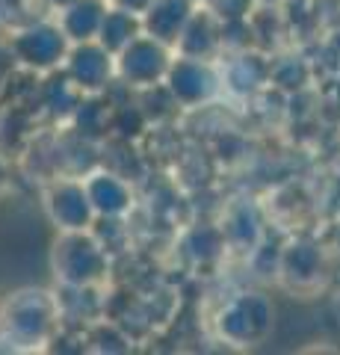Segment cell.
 <instances>
[{
	"label": "cell",
	"mask_w": 340,
	"mask_h": 355,
	"mask_svg": "<svg viewBox=\"0 0 340 355\" xmlns=\"http://www.w3.org/2000/svg\"><path fill=\"white\" fill-rule=\"evenodd\" d=\"M6 343L15 349H45L62 326L60 296L45 287H21L0 305Z\"/></svg>",
	"instance_id": "obj_1"
},
{
	"label": "cell",
	"mask_w": 340,
	"mask_h": 355,
	"mask_svg": "<svg viewBox=\"0 0 340 355\" xmlns=\"http://www.w3.org/2000/svg\"><path fill=\"white\" fill-rule=\"evenodd\" d=\"M51 270L60 287H101L109 272V252L89 231H60L51 249Z\"/></svg>",
	"instance_id": "obj_2"
},
{
	"label": "cell",
	"mask_w": 340,
	"mask_h": 355,
	"mask_svg": "<svg viewBox=\"0 0 340 355\" xmlns=\"http://www.w3.org/2000/svg\"><path fill=\"white\" fill-rule=\"evenodd\" d=\"M276 326V305L260 291H243L219 305L213 314V331L222 343L237 349H251L272 335Z\"/></svg>",
	"instance_id": "obj_3"
},
{
	"label": "cell",
	"mask_w": 340,
	"mask_h": 355,
	"mask_svg": "<svg viewBox=\"0 0 340 355\" xmlns=\"http://www.w3.org/2000/svg\"><path fill=\"white\" fill-rule=\"evenodd\" d=\"M332 266H328V252L316 240L296 237L278 252V275L284 291H290L302 299L316 296L325 287Z\"/></svg>",
	"instance_id": "obj_4"
},
{
	"label": "cell",
	"mask_w": 340,
	"mask_h": 355,
	"mask_svg": "<svg viewBox=\"0 0 340 355\" xmlns=\"http://www.w3.org/2000/svg\"><path fill=\"white\" fill-rule=\"evenodd\" d=\"M9 44L18 65L33 69L39 74H48L53 69H60L71 51V39L62 33L57 18H39L30 21L24 27H15L9 33Z\"/></svg>",
	"instance_id": "obj_5"
},
{
	"label": "cell",
	"mask_w": 340,
	"mask_h": 355,
	"mask_svg": "<svg viewBox=\"0 0 340 355\" xmlns=\"http://www.w3.org/2000/svg\"><path fill=\"white\" fill-rule=\"evenodd\" d=\"M163 83H166L172 98L178 101V107L199 110V107H207L211 101H216L219 92L225 89V77L213 60H195V57L175 53L169 74Z\"/></svg>",
	"instance_id": "obj_6"
},
{
	"label": "cell",
	"mask_w": 340,
	"mask_h": 355,
	"mask_svg": "<svg viewBox=\"0 0 340 355\" xmlns=\"http://www.w3.org/2000/svg\"><path fill=\"white\" fill-rule=\"evenodd\" d=\"M172 60H175V48L157 42L148 33H142L125 51L116 53V77L130 92H139V89H148L166 80Z\"/></svg>",
	"instance_id": "obj_7"
},
{
	"label": "cell",
	"mask_w": 340,
	"mask_h": 355,
	"mask_svg": "<svg viewBox=\"0 0 340 355\" xmlns=\"http://www.w3.org/2000/svg\"><path fill=\"white\" fill-rule=\"evenodd\" d=\"M45 214L57 225V231H89L98 219L83 178H71V175H60L48 181Z\"/></svg>",
	"instance_id": "obj_8"
},
{
	"label": "cell",
	"mask_w": 340,
	"mask_h": 355,
	"mask_svg": "<svg viewBox=\"0 0 340 355\" xmlns=\"http://www.w3.org/2000/svg\"><path fill=\"white\" fill-rule=\"evenodd\" d=\"M62 69L83 89V95H101L116 86V53H109L98 39L71 44Z\"/></svg>",
	"instance_id": "obj_9"
},
{
	"label": "cell",
	"mask_w": 340,
	"mask_h": 355,
	"mask_svg": "<svg viewBox=\"0 0 340 355\" xmlns=\"http://www.w3.org/2000/svg\"><path fill=\"white\" fill-rule=\"evenodd\" d=\"M98 216H127L134 210V187L116 169H92L83 178Z\"/></svg>",
	"instance_id": "obj_10"
},
{
	"label": "cell",
	"mask_w": 340,
	"mask_h": 355,
	"mask_svg": "<svg viewBox=\"0 0 340 355\" xmlns=\"http://www.w3.org/2000/svg\"><path fill=\"white\" fill-rule=\"evenodd\" d=\"M219 51H222V18L213 9L199 3L193 18L186 21L178 44H175V53L195 60H216Z\"/></svg>",
	"instance_id": "obj_11"
},
{
	"label": "cell",
	"mask_w": 340,
	"mask_h": 355,
	"mask_svg": "<svg viewBox=\"0 0 340 355\" xmlns=\"http://www.w3.org/2000/svg\"><path fill=\"white\" fill-rule=\"evenodd\" d=\"M83 89L69 77V71L53 69L48 74H42V89H39V104L42 113L51 121H71V116L78 113V107L83 101Z\"/></svg>",
	"instance_id": "obj_12"
},
{
	"label": "cell",
	"mask_w": 340,
	"mask_h": 355,
	"mask_svg": "<svg viewBox=\"0 0 340 355\" xmlns=\"http://www.w3.org/2000/svg\"><path fill=\"white\" fill-rule=\"evenodd\" d=\"M195 0H154L145 12H142V30L157 42L175 48L186 27V21L195 12Z\"/></svg>",
	"instance_id": "obj_13"
},
{
	"label": "cell",
	"mask_w": 340,
	"mask_h": 355,
	"mask_svg": "<svg viewBox=\"0 0 340 355\" xmlns=\"http://www.w3.org/2000/svg\"><path fill=\"white\" fill-rule=\"evenodd\" d=\"M107 9H109V0H71L69 6L57 9V21L65 36L71 39V44L92 42L98 39V30L104 24Z\"/></svg>",
	"instance_id": "obj_14"
},
{
	"label": "cell",
	"mask_w": 340,
	"mask_h": 355,
	"mask_svg": "<svg viewBox=\"0 0 340 355\" xmlns=\"http://www.w3.org/2000/svg\"><path fill=\"white\" fill-rule=\"evenodd\" d=\"M69 125H71L74 133H80L83 139L95 142V146L104 142L107 137H113V98H109L107 92L86 95Z\"/></svg>",
	"instance_id": "obj_15"
},
{
	"label": "cell",
	"mask_w": 340,
	"mask_h": 355,
	"mask_svg": "<svg viewBox=\"0 0 340 355\" xmlns=\"http://www.w3.org/2000/svg\"><path fill=\"white\" fill-rule=\"evenodd\" d=\"M42 110H18L0 107V154H24L27 146L36 139Z\"/></svg>",
	"instance_id": "obj_16"
},
{
	"label": "cell",
	"mask_w": 340,
	"mask_h": 355,
	"mask_svg": "<svg viewBox=\"0 0 340 355\" xmlns=\"http://www.w3.org/2000/svg\"><path fill=\"white\" fill-rule=\"evenodd\" d=\"M269 74H272V60H267L263 53L249 51V48L237 51V57L228 62V69L222 71L225 86L237 89V92H243V95H251L263 83H269Z\"/></svg>",
	"instance_id": "obj_17"
},
{
	"label": "cell",
	"mask_w": 340,
	"mask_h": 355,
	"mask_svg": "<svg viewBox=\"0 0 340 355\" xmlns=\"http://www.w3.org/2000/svg\"><path fill=\"white\" fill-rule=\"evenodd\" d=\"M225 246L243 254H255L260 246V219L251 205H234L222 222Z\"/></svg>",
	"instance_id": "obj_18"
},
{
	"label": "cell",
	"mask_w": 340,
	"mask_h": 355,
	"mask_svg": "<svg viewBox=\"0 0 340 355\" xmlns=\"http://www.w3.org/2000/svg\"><path fill=\"white\" fill-rule=\"evenodd\" d=\"M142 33H145L142 30V15L109 3L107 15H104V24H101V30H98V42H101L109 53H118V51H125L134 39H139Z\"/></svg>",
	"instance_id": "obj_19"
},
{
	"label": "cell",
	"mask_w": 340,
	"mask_h": 355,
	"mask_svg": "<svg viewBox=\"0 0 340 355\" xmlns=\"http://www.w3.org/2000/svg\"><path fill=\"white\" fill-rule=\"evenodd\" d=\"M109 95V92H107ZM148 128V116L139 101H113V137L134 142Z\"/></svg>",
	"instance_id": "obj_20"
},
{
	"label": "cell",
	"mask_w": 340,
	"mask_h": 355,
	"mask_svg": "<svg viewBox=\"0 0 340 355\" xmlns=\"http://www.w3.org/2000/svg\"><path fill=\"white\" fill-rule=\"evenodd\" d=\"M51 9V0H0V24L6 27H24L30 21L45 18Z\"/></svg>",
	"instance_id": "obj_21"
},
{
	"label": "cell",
	"mask_w": 340,
	"mask_h": 355,
	"mask_svg": "<svg viewBox=\"0 0 340 355\" xmlns=\"http://www.w3.org/2000/svg\"><path fill=\"white\" fill-rule=\"evenodd\" d=\"M311 80V69L302 57H278L272 60V74L269 83H276L278 89H287V92H299V89Z\"/></svg>",
	"instance_id": "obj_22"
},
{
	"label": "cell",
	"mask_w": 340,
	"mask_h": 355,
	"mask_svg": "<svg viewBox=\"0 0 340 355\" xmlns=\"http://www.w3.org/2000/svg\"><path fill=\"white\" fill-rule=\"evenodd\" d=\"M204 6L213 9L222 21L251 18V12H255V0H204Z\"/></svg>",
	"instance_id": "obj_23"
},
{
	"label": "cell",
	"mask_w": 340,
	"mask_h": 355,
	"mask_svg": "<svg viewBox=\"0 0 340 355\" xmlns=\"http://www.w3.org/2000/svg\"><path fill=\"white\" fill-rule=\"evenodd\" d=\"M15 69H18V60L12 53V44H9V39H0V89L12 77Z\"/></svg>",
	"instance_id": "obj_24"
},
{
	"label": "cell",
	"mask_w": 340,
	"mask_h": 355,
	"mask_svg": "<svg viewBox=\"0 0 340 355\" xmlns=\"http://www.w3.org/2000/svg\"><path fill=\"white\" fill-rule=\"evenodd\" d=\"M9 187H12V172H9V157L6 154H0V198L9 193Z\"/></svg>",
	"instance_id": "obj_25"
},
{
	"label": "cell",
	"mask_w": 340,
	"mask_h": 355,
	"mask_svg": "<svg viewBox=\"0 0 340 355\" xmlns=\"http://www.w3.org/2000/svg\"><path fill=\"white\" fill-rule=\"evenodd\" d=\"M113 6H122V9H130V12H136V15H142L145 9L154 3V0H109Z\"/></svg>",
	"instance_id": "obj_26"
},
{
	"label": "cell",
	"mask_w": 340,
	"mask_h": 355,
	"mask_svg": "<svg viewBox=\"0 0 340 355\" xmlns=\"http://www.w3.org/2000/svg\"><path fill=\"white\" fill-rule=\"evenodd\" d=\"M334 252H337V258H340V222L334 225Z\"/></svg>",
	"instance_id": "obj_27"
},
{
	"label": "cell",
	"mask_w": 340,
	"mask_h": 355,
	"mask_svg": "<svg viewBox=\"0 0 340 355\" xmlns=\"http://www.w3.org/2000/svg\"><path fill=\"white\" fill-rule=\"evenodd\" d=\"M71 3V0H51V9H53V12H57V9H62V6H69Z\"/></svg>",
	"instance_id": "obj_28"
},
{
	"label": "cell",
	"mask_w": 340,
	"mask_h": 355,
	"mask_svg": "<svg viewBox=\"0 0 340 355\" xmlns=\"http://www.w3.org/2000/svg\"><path fill=\"white\" fill-rule=\"evenodd\" d=\"M0 340H6V335H3V317H0Z\"/></svg>",
	"instance_id": "obj_29"
},
{
	"label": "cell",
	"mask_w": 340,
	"mask_h": 355,
	"mask_svg": "<svg viewBox=\"0 0 340 355\" xmlns=\"http://www.w3.org/2000/svg\"><path fill=\"white\" fill-rule=\"evenodd\" d=\"M195 3H204V0H195Z\"/></svg>",
	"instance_id": "obj_30"
}]
</instances>
